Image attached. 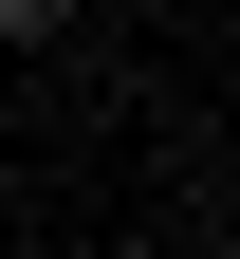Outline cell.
I'll return each instance as SVG.
<instances>
[{"instance_id": "6da1fadb", "label": "cell", "mask_w": 240, "mask_h": 259, "mask_svg": "<svg viewBox=\"0 0 240 259\" xmlns=\"http://www.w3.org/2000/svg\"><path fill=\"white\" fill-rule=\"evenodd\" d=\"M56 19H74V0H0V37H56Z\"/></svg>"}]
</instances>
